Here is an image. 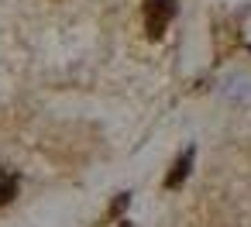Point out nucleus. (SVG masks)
<instances>
[{"label":"nucleus","instance_id":"nucleus-5","mask_svg":"<svg viewBox=\"0 0 251 227\" xmlns=\"http://www.w3.org/2000/svg\"><path fill=\"white\" fill-rule=\"evenodd\" d=\"M248 49H251V45H248Z\"/></svg>","mask_w":251,"mask_h":227},{"label":"nucleus","instance_id":"nucleus-2","mask_svg":"<svg viewBox=\"0 0 251 227\" xmlns=\"http://www.w3.org/2000/svg\"><path fill=\"white\" fill-rule=\"evenodd\" d=\"M237 42H241V35H237V18H220V21L213 25V52L224 59V55H230V52L237 49Z\"/></svg>","mask_w":251,"mask_h":227},{"label":"nucleus","instance_id":"nucleus-1","mask_svg":"<svg viewBox=\"0 0 251 227\" xmlns=\"http://www.w3.org/2000/svg\"><path fill=\"white\" fill-rule=\"evenodd\" d=\"M141 11H145V31L148 38H162L169 21L176 18V0H141Z\"/></svg>","mask_w":251,"mask_h":227},{"label":"nucleus","instance_id":"nucleus-4","mask_svg":"<svg viewBox=\"0 0 251 227\" xmlns=\"http://www.w3.org/2000/svg\"><path fill=\"white\" fill-rule=\"evenodd\" d=\"M14 196H18V179H14L7 169H0V206L11 203Z\"/></svg>","mask_w":251,"mask_h":227},{"label":"nucleus","instance_id":"nucleus-3","mask_svg":"<svg viewBox=\"0 0 251 227\" xmlns=\"http://www.w3.org/2000/svg\"><path fill=\"white\" fill-rule=\"evenodd\" d=\"M189 165H193V151H182V155H179V162L172 165V172L165 176V186H169V189H176V186H179V182L186 179Z\"/></svg>","mask_w":251,"mask_h":227}]
</instances>
